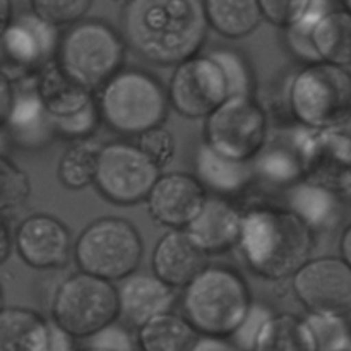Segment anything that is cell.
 I'll list each match as a JSON object with an SVG mask.
<instances>
[{"mask_svg":"<svg viewBox=\"0 0 351 351\" xmlns=\"http://www.w3.org/2000/svg\"><path fill=\"white\" fill-rule=\"evenodd\" d=\"M247 267L269 281L293 278L315 247V232L288 208L256 206L243 213L239 243Z\"/></svg>","mask_w":351,"mask_h":351,"instance_id":"2","label":"cell"},{"mask_svg":"<svg viewBox=\"0 0 351 351\" xmlns=\"http://www.w3.org/2000/svg\"><path fill=\"white\" fill-rule=\"evenodd\" d=\"M88 346L103 351H136L137 339L132 338L127 326L115 322L88 339Z\"/></svg>","mask_w":351,"mask_h":351,"instance_id":"38","label":"cell"},{"mask_svg":"<svg viewBox=\"0 0 351 351\" xmlns=\"http://www.w3.org/2000/svg\"><path fill=\"white\" fill-rule=\"evenodd\" d=\"M288 110L300 125L329 130L351 120V71L339 65L307 64L291 77Z\"/></svg>","mask_w":351,"mask_h":351,"instance_id":"6","label":"cell"},{"mask_svg":"<svg viewBox=\"0 0 351 351\" xmlns=\"http://www.w3.org/2000/svg\"><path fill=\"white\" fill-rule=\"evenodd\" d=\"M339 252H341V257L350 264L351 267V223L346 226L341 239H339Z\"/></svg>","mask_w":351,"mask_h":351,"instance_id":"44","label":"cell"},{"mask_svg":"<svg viewBox=\"0 0 351 351\" xmlns=\"http://www.w3.org/2000/svg\"><path fill=\"white\" fill-rule=\"evenodd\" d=\"M345 351H351V348L350 350H345Z\"/></svg>","mask_w":351,"mask_h":351,"instance_id":"49","label":"cell"},{"mask_svg":"<svg viewBox=\"0 0 351 351\" xmlns=\"http://www.w3.org/2000/svg\"><path fill=\"white\" fill-rule=\"evenodd\" d=\"M264 19L283 29L300 23L311 10L312 0H259Z\"/></svg>","mask_w":351,"mask_h":351,"instance_id":"36","label":"cell"},{"mask_svg":"<svg viewBox=\"0 0 351 351\" xmlns=\"http://www.w3.org/2000/svg\"><path fill=\"white\" fill-rule=\"evenodd\" d=\"M120 319L129 328H143L158 315L173 312L177 290L168 287L153 273H134L119 287Z\"/></svg>","mask_w":351,"mask_h":351,"instance_id":"17","label":"cell"},{"mask_svg":"<svg viewBox=\"0 0 351 351\" xmlns=\"http://www.w3.org/2000/svg\"><path fill=\"white\" fill-rule=\"evenodd\" d=\"M182 314L201 336L232 338L252 307L245 278L233 267L208 266L182 293Z\"/></svg>","mask_w":351,"mask_h":351,"instance_id":"3","label":"cell"},{"mask_svg":"<svg viewBox=\"0 0 351 351\" xmlns=\"http://www.w3.org/2000/svg\"><path fill=\"white\" fill-rule=\"evenodd\" d=\"M161 173L137 144L113 141L99 151L95 187L108 202L129 208L147 201Z\"/></svg>","mask_w":351,"mask_h":351,"instance_id":"10","label":"cell"},{"mask_svg":"<svg viewBox=\"0 0 351 351\" xmlns=\"http://www.w3.org/2000/svg\"><path fill=\"white\" fill-rule=\"evenodd\" d=\"M14 242L23 263L38 271L60 269L74 252L65 223L47 213L26 216L14 230Z\"/></svg>","mask_w":351,"mask_h":351,"instance_id":"14","label":"cell"},{"mask_svg":"<svg viewBox=\"0 0 351 351\" xmlns=\"http://www.w3.org/2000/svg\"><path fill=\"white\" fill-rule=\"evenodd\" d=\"M101 122L123 137H141L163 125L170 110L168 88L151 72L123 67L96 93Z\"/></svg>","mask_w":351,"mask_h":351,"instance_id":"4","label":"cell"},{"mask_svg":"<svg viewBox=\"0 0 351 351\" xmlns=\"http://www.w3.org/2000/svg\"><path fill=\"white\" fill-rule=\"evenodd\" d=\"M305 321L314 332L319 351H345L351 348V326L346 317L308 314Z\"/></svg>","mask_w":351,"mask_h":351,"instance_id":"31","label":"cell"},{"mask_svg":"<svg viewBox=\"0 0 351 351\" xmlns=\"http://www.w3.org/2000/svg\"><path fill=\"white\" fill-rule=\"evenodd\" d=\"M125 53V40L112 24L82 19L60 34L55 60L65 74L96 95L122 71Z\"/></svg>","mask_w":351,"mask_h":351,"instance_id":"5","label":"cell"},{"mask_svg":"<svg viewBox=\"0 0 351 351\" xmlns=\"http://www.w3.org/2000/svg\"><path fill=\"white\" fill-rule=\"evenodd\" d=\"M120 23L127 47L160 67H177L199 55L209 31L204 0H129Z\"/></svg>","mask_w":351,"mask_h":351,"instance_id":"1","label":"cell"},{"mask_svg":"<svg viewBox=\"0 0 351 351\" xmlns=\"http://www.w3.org/2000/svg\"><path fill=\"white\" fill-rule=\"evenodd\" d=\"M51 322L26 307H3L0 314V351H47Z\"/></svg>","mask_w":351,"mask_h":351,"instance_id":"22","label":"cell"},{"mask_svg":"<svg viewBox=\"0 0 351 351\" xmlns=\"http://www.w3.org/2000/svg\"><path fill=\"white\" fill-rule=\"evenodd\" d=\"M16 82L10 81L5 75H2V81H0V122H2V125H5L10 113H12L14 105H16Z\"/></svg>","mask_w":351,"mask_h":351,"instance_id":"40","label":"cell"},{"mask_svg":"<svg viewBox=\"0 0 351 351\" xmlns=\"http://www.w3.org/2000/svg\"><path fill=\"white\" fill-rule=\"evenodd\" d=\"M192 351H242L233 343L232 338H216V336H201Z\"/></svg>","mask_w":351,"mask_h":351,"instance_id":"41","label":"cell"},{"mask_svg":"<svg viewBox=\"0 0 351 351\" xmlns=\"http://www.w3.org/2000/svg\"><path fill=\"white\" fill-rule=\"evenodd\" d=\"M16 247L14 242V228H10L9 218H2V264L9 261L10 249Z\"/></svg>","mask_w":351,"mask_h":351,"instance_id":"43","label":"cell"},{"mask_svg":"<svg viewBox=\"0 0 351 351\" xmlns=\"http://www.w3.org/2000/svg\"><path fill=\"white\" fill-rule=\"evenodd\" d=\"M81 351H103V350H96V348H91V346H86V348H82Z\"/></svg>","mask_w":351,"mask_h":351,"instance_id":"47","label":"cell"},{"mask_svg":"<svg viewBox=\"0 0 351 351\" xmlns=\"http://www.w3.org/2000/svg\"><path fill=\"white\" fill-rule=\"evenodd\" d=\"M208 191L195 175L184 171L161 173L147 197L151 218L168 230H187L208 199Z\"/></svg>","mask_w":351,"mask_h":351,"instance_id":"15","label":"cell"},{"mask_svg":"<svg viewBox=\"0 0 351 351\" xmlns=\"http://www.w3.org/2000/svg\"><path fill=\"white\" fill-rule=\"evenodd\" d=\"M267 132V113L254 95L230 96L204 120V143L245 163H252L266 147Z\"/></svg>","mask_w":351,"mask_h":351,"instance_id":"9","label":"cell"},{"mask_svg":"<svg viewBox=\"0 0 351 351\" xmlns=\"http://www.w3.org/2000/svg\"><path fill=\"white\" fill-rule=\"evenodd\" d=\"M209 256L187 230H168L151 254V271L173 290H185L206 267Z\"/></svg>","mask_w":351,"mask_h":351,"instance_id":"16","label":"cell"},{"mask_svg":"<svg viewBox=\"0 0 351 351\" xmlns=\"http://www.w3.org/2000/svg\"><path fill=\"white\" fill-rule=\"evenodd\" d=\"M288 209L300 216L314 232H324L338 223L341 202L326 185L300 182L288 192Z\"/></svg>","mask_w":351,"mask_h":351,"instance_id":"23","label":"cell"},{"mask_svg":"<svg viewBox=\"0 0 351 351\" xmlns=\"http://www.w3.org/2000/svg\"><path fill=\"white\" fill-rule=\"evenodd\" d=\"M273 315L274 312L271 311L269 307H266L264 304H256V302H254L252 307H250V312L247 314L245 321L242 322L239 331L232 336L233 343H235L242 351H252L261 331H263L266 322L269 321Z\"/></svg>","mask_w":351,"mask_h":351,"instance_id":"37","label":"cell"},{"mask_svg":"<svg viewBox=\"0 0 351 351\" xmlns=\"http://www.w3.org/2000/svg\"><path fill=\"white\" fill-rule=\"evenodd\" d=\"M31 197V182L26 171L2 154L0 158V209L3 218H10L26 206Z\"/></svg>","mask_w":351,"mask_h":351,"instance_id":"30","label":"cell"},{"mask_svg":"<svg viewBox=\"0 0 351 351\" xmlns=\"http://www.w3.org/2000/svg\"><path fill=\"white\" fill-rule=\"evenodd\" d=\"M117 2H123V3H125V2H129V0H117Z\"/></svg>","mask_w":351,"mask_h":351,"instance_id":"48","label":"cell"},{"mask_svg":"<svg viewBox=\"0 0 351 351\" xmlns=\"http://www.w3.org/2000/svg\"><path fill=\"white\" fill-rule=\"evenodd\" d=\"M252 351H319L305 317L274 314L261 331Z\"/></svg>","mask_w":351,"mask_h":351,"instance_id":"27","label":"cell"},{"mask_svg":"<svg viewBox=\"0 0 351 351\" xmlns=\"http://www.w3.org/2000/svg\"><path fill=\"white\" fill-rule=\"evenodd\" d=\"M137 146L161 171L170 167L177 156V141L170 130L165 129V125L147 130L137 137Z\"/></svg>","mask_w":351,"mask_h":351,"instance_id":"35","label":"cell"},{"mask_svg":"<svg viewBox=\"0 0 351 351\" xmlns=\"http://www.w3.org/2000/svg\"><path fill=\"white\" fill-rule=\"evenodd\" d=\"M103 144L95 139H84L72 143L62 153L57 165V177L69 191H82L95 185L98 171V158Z\"/></svg>","mask_w":351,"mask_h":351,"instance_id":"28","label":"cell"},{"mask_svg":"<svg viewBox=\"0 0 351 351\" xmlns=\"http://www.w3.org/2000/svg\"><path fill=\"white\" fill-rule=\"evenodd\" d=\"M199 338L184 314L175 312L154 317L137 329L136 336L139 351H192Z\"/></svg>","mask_w":351,"mask_h":351,"instance_id":"24","label":"cell"},{"mask_svg":"<svg viewBox=\"0 0 351 351\" xmlns=\"http://www.w3.org/2000/svg\"><path fill=\"white\" fill-rule=\"evenodd\" d=\"M195 177L201 180L208 194L226 195L242 192L256 177L252 163L226 158L206 143L199 146L195 154Z\"/></svg>","mask_w":351,"mask_h":351,"instance_id":"20","label":"cell"},{"mask_svg":"<svg viewBox=\"0 0 351 351\" xmlns=\"http://www.w3.org/2000/svg\"><path fill=\"white\" fill-rule=\"evenodd\" d=\"M99 122H101V115H99L96 99L91 105L82 108L81 112L74 113V115L64 117V119H53L57 137L72 141V143L93 139L95 132L98 130Z\"/></svg>","mask_w":351,"mask_h":351,"instance_id":"34","label":"cell"},{"mask_svg":"<svg viewBox=\"0 0 351 351\" xmlns=\"http://www.w3.org/2000/svg\"><path fill=\"white\" fill-rule=\"evenodd\" d=\"M322 149L328 151L339 165L351 168V120L335 129L324 130L321 139Z\"/></svg>","mask_w":351,"mask_h":351,"instance_id":"39","label":"cell"},{"mask_svg":"<svg viewBox=\"0 0 351 351\" xmlns=\"http://www.w3.org/2000/svg\"><path fill=\"white\" fill-rule=\"evenodd\" d=\"M256 177L278 185H290L300 178L304 165L293 151L285 146L269 147L266 144L259 156L252 161Z\"/></svg>","mask_w":351,"mask_h":351,"instance_id":"29","label":"cell"},{"mask_svg":"<svg viewBox=\"0 0 351 351\" xmlns=\"http://www.w3.org/2000/svg\"><path fill=\"white\" fill-rule=\"evenodd\" d=\"M51 319L75 339H91L120 319L119 288L88 273L71 274L57 287Z\"/></svg>","mask_w":351,"mask_h":351,"instance_id":"8","label":"cell"},{"mask_svg":"<svg viewBox=\"0 0 351 351\" xmlns=\"http://www.w3.org/2000/svg\"><path fill=\"white\" fill-rule=\"evenodd\" d=\"M36 91L53 119L74 115L96 99V95L62 71L57 60L36 75Z\"/></svg>","mask_w":351,"mask_h":351,"instance_id":"21","label":"cell"},{"mask_svg":"<svg viewBox=\"0 0 351 351\" xmlns=\"http://www.w3.org/2000/svg\"><path fill=\"white\" fill-rule=\"evenodd\" d=\"M343 2V9H346L348 12H351V0H341Z\"/></svg>","mask_w":351,"mask_h":351,"instance_id":"46","label":"cell"},{"mask_svg":"<svg viewBox=\"0 0 351 351\" xmlns=\"http://www.w3.org/2000/svg\"><path fill=\"white\" fill-rule=\"evenodd\" d=\"M312 43L321 62L351 67V12L332 9L312 29Z\"/></svg>","mask_w":351,"mask_h":351,"instance_id":"26","label":"cell"},{"mask_svg":"<svg viewBox=\"0 0 351 351\" xmlns=\"http://www.w3.org/2000/svg\"><path fill=\"white\" fill-rule=\"evenodd\" d=\"M17 86V82H16ZM12 146L23 151H38L57 139L53 117L48 113L36 91V81L29 88H17L16 105L5 125H2Z\"/></svg>","mask_w":351,"mask_h":351,"instance_id":"19","label":"cell"},{"mask_svg":"<svg viewBox=\"0 0 351 351\" xmlns=\"http://www.w3.org/2000/svg\"><path fill=\"white\" fill-rule=\"evenodd\" d=\"M31 10L53 26H72L86 19L93 0H29Z\"/></svg>","mask_w":351,"mask_h":351,"instance_id":"33","label":"cell"},{"mask_svg":"<svg viewBox=\"0 0 351 351\" xmlns=\"http://www.w3.org/2000/svg\"><path fill=\"white\" fill-rule=\"evenodd\" d=\"M167 88L171 108L191 120H206L230 98L228 81L209 53L178 64Z\"/></svg>","mask_w":351,"mask_h":351,"instance_id":"12","label":"cell"},{"mask_svg":"<svg viewBox=\"0 0 351 351\" xmlns=\"http://www.w3.org/2000/svg\"><path fill=\"white\" fill-rule=\"evenodd\" d=\"M72 254L79 271L115 283L137 273L144 243L129 219L101 216L79 233Z\"/></svg>","mask_w":351,"mask_h":351,"instance_id":"7","label":"cell"},{"mask_svg":"<svg viewBox=\"0 0 351 351\" xmlns=\"http://www.w3.org/2000/svg\"><path fill=\"white\" fill-rule=\"evenodd\" d=\"M74 339L67 331L58 328L53 321H51V338L50 346L47 351H75L74 350Z\"/></svg>","mask_w":351,"mask_h":351,"instance_id":"42","label":"cell"},{"mask_svg":"<svg viewBox=\"0 0 351 351\" xmlns=\"http://www.w3.org/2000/svg\"><path fill=\"white\" fill-rule=\"evenodd\" d=\"M209 27L228 40H240L252 34L264 16L259 0H204Z\"/></svg>","mask_w":351,"mask_h":351,"instance_id":"25","label":"cell"},{"mask_svg":"<svg viewBox=\"0 0 351 351\" xmlns=\"http://www.w3.org/2000/svg\"><path fill=\"white\" fill-rule=\"evenodd\" d=\"M243 213L228 197L208 195L204 206L189 225V235L204 250L211 254L228 252L240 243Z\"/></svg>","mask_w":351,"mask_h":351,"instance_id":"18","label":"cell"},{"mask_svg":"<svg viewBox=\"0 0 351 351\" xmlns=\"http://www.w3.org/2000/svg\"><path fill=\"white\" fill-rule=\"evenodd\" d=\"M0 10H2V29L9 26L14 19L12 2L10 0H0Z\"/></svg>","mask_w":351,"mask_h":351,"instance_id":"45","label":"cell"},{"mask_svg":"<svg viewBox=\"0 0 351 351\" xmlns=\"http://www.w3.org/2000/svg\"><path fill=\"white\" fill-rule=\"evenodd\" d=\"M291 290L308 314H351V267L343 257H312L291 278Z\"/></svg>","mask_w":351,"mask_h":351,"instance_id":"13","label":"cell"},{"mask_svg":"<svg viewBox=\"0 0 351 351\" xmlns=\"http://www.w3.org/2000/svg\"><path fill=\"white\" fill-rule=\"evenodd\" d=\"M213 58L219 64L226 81H228L230 96L252 95L254 93V75L249 62L240 51L232 48H216L209 51Z\"/></svg>","mask_w":351,"mask_h":351,"instance_id":"32","label":"cell"},{"mask_svg":"<svg viewBox=\"0 0 351 351\" xmlns=\"http://www.w3.org/2000/svg\"><path fill=\"white\" fill-rule=\"evenodd\" d=\"M60 34L31 10L2 29V75L14 82L34 79L57 58Z\"/></svg>","mask_w":351,"mask_h":351,"instance_id":"11","label":"cell"}]
</instances>
